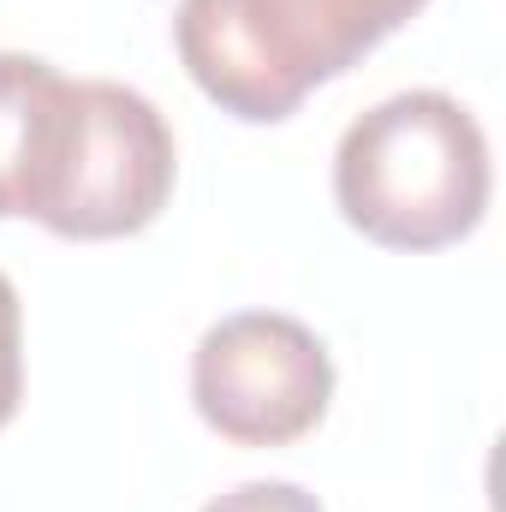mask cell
<instances>
[{
	"label": "cell",
	"mask_w": 506,
	"mask_h": 512,
	"mask_svg": "<svg viewBox=\"0 0 506 512\" xmlns=\"http://www.w3.org/2000/svg\"><path fill=\"white\" fill-rule=\"evenodd\" d=\"M334 203L387 251L459 245L489 209V137L447 90L387 96L334 149Z\"/></svg>",
	"instance_id": "obj_1"
},
{
	"label": "cell",
	"mask_w": 506,
	"mask_h": 512,
	"mask_svg": "<svg viewBox=\"0 0 506 512\" xmlns=\"http://www.w3.org/2000/svg\"><path fill=\"white\" fill-rule=\"evenodd\" d=\"M417 12L423 0H179L173 42L209 102L274 126Z\"/></svg>",
	"instance_id": "obj_2"
},
{
	"label": "cell",
	"mask_w": 506,
	"mask_h": 512,
	"mask_svg": "<svg viewBox=\"0 0 506 512\" xmlns=\"http://www.w3.org/2000/svg\"><path fill=\"white\" fill-rule=\"evenodd\" d=\"M173 173L179 149L149 96L108 78H72L30 221L60 239H126L167 209Z\"/></svg>",
	"instance_id": "obj_3"
},
{
	"label": "cell",
	"mask_w": 506,
	"mask_h": 512,
	"mask_svg": "<svg viewBox=\"0 0 506 512\" xmlns=\"http://www.w3.org/2000/svg\"><path fill=\"white\" fill-rule=\"evenodd\" d=\"M197 417L233 447H286L328 417L334 358L316 328L280 310H239L191 352Z\"/></svg>",
	"instance_id": "obj_4"
},
{
	"label": "cell",
	"mask_w": 506,
	"mask_h": 512,
	"mask_svg": "<svg viewBox=\"0 0 506 512\" xmlns=\"http://www.w3.org/2000/svg\"><path fill=\"white\" fill-rule=\"evenodd\" d=\"M66 90L72 78L54 72L36 54H0V221L6 215H30L60 114H66Z\"/></svg>",
	"instance_id": "obj_5"
},
{
	"label": "cell",
	"mask_w": 506,
	"mask_h": 512,
	"mask_svg": "<svg viewBox=\"0 0 506 512\" xmlns=\"http://www.w3.org/2000/svg\"><path fill=\"white\" fill-rule=\"evenodd\" d=\"M24 399V316H18V292L0 274V429L18 417Z\"/></svg>",
	"instance_id": "obj_6"
},
{
	"label": "cell",
	"mask_w": 506,
	"mask_h": 512,
	"mask_svg": "<svg viewBox=\"0 0 506 512\" xmlns=\"http://www.w3.org/2000/svg\"><path fill=\"white\" fill-rule=\"evenodd\" d=\"M203 512H322V501L298 483H280V477H256V483H239L227 495H215Z\"/></svg>",
	"instance_id": "obj_7"
}]
</instances>
